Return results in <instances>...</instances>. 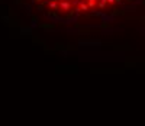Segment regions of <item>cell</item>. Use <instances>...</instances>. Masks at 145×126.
<instances>
[{
    "mask_svg": "<svg viewBox=\"0 0 145 126\" xmlns=\"http://www.w3.org/2000/svg\"><path fill=\"white\" fill-rule=\"evenodd\" d=\"M29 12L46 20L76 23L115 15L134 0H19Z\"/></svg>",
    "mask_w": 145,
    "mask_h": 126,
    "instance_id": "obj_1",
    "label": "cell"
}]
</instances>
